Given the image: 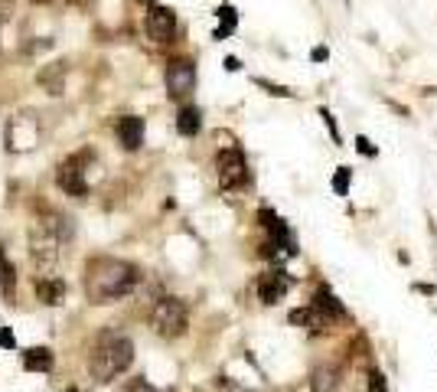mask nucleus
I'll use <instances>...</instances> for the list:
<instances>
[{
    "label": "nucleus",
    "mask_w": 437,
    "mask_h": 392,
    "mask_svg": "<svg viewBox=\"0 0 437 392\" xmlns=\"http://www.w3.org/2000/svg\"><path fill=\"white\" fill-rule=\"evenodd\" d=\"M137 281H141L137 265L121 259H92L85 268V295L92 304L121 301L137 288Z\"/></svg>",
    "instance_id": "nucleus-1"
},
{
    "label": "nucleus",
    "mask_w": 437,
    "mask_h": 392,
    "mask_svg": "<svg viewBox=\"0 0 437 392\" xmlns=\"http://www.w3.org/2000/svg\"><path fill=\"white\" fill-rule=\"evenodd\" d=\"M134 363V344L124 334H102L98 337L88 370L98 383H111L114 376H121L127 366Z\"/></svg>",
    "instance_id": "nucleus-2"
},
{
    "label": "nucleus",
    "mask_w": 437,
    "mask_h": 392,
    "mask_svg": "<svg viewBox=\"0 0 437 392\" xmlns=\"http://www.w3.org/2000/svg\"><path fill=\"white\" fill-rule=\"evenodd\" d=\"M151 327L160 337H180L186 330V304L180 297H163L151 311Z\"/></svg>",
    "instance_id": "nucleus-3"
},
{
    "label": "nucleus",
    "mask_w": 437,
    "mask_h": 392,
    "mask_svg": "<svg viewBox=\"0 0 437 392\" xmlns=\"http://www.w3.org/2000/svg\"><path fill=\"white\" fill-rule=\"evenodd\" d=\"M216 177L222 190H238L248 183V161L238 147H226L216 157Z\"/></svg>",
    "instance_id": "nucleus-4"
},
{
    "label": "nucleus",
    "mask_w": 437,
    "mask_h": 392,
    "mask_svg": "<svg viewBox=\"0 0 437 392\" xmlns=\"http://www.w3.org/2000/svg\"><path fill=\"white\" fill-rule=\"evenodd\" d=\"M29 249H33V262L39 265V271L46 278H56V275H49V271H56L59 265V236H53L46 226H39L29 236Z\"/></svg>",
    "instance_id": "nucleus-5"
},
{
    "label": "nucleus",
    "mask_w": 437,
    "mask_h": 392,
    "mask_svg": "<svg viewBox=\"0 0 437 392\" xmlns=\"http://www.w3.org/2000/svg\"><path fill=\"white\" fill-rule=\"evenodd\" d=\"M39 141V125H36V118L33 115H17V118H10V125H7V147L13 154L17 151H29V147H36Z\"/></svg>",
    "instance_id": "nucleus-6"
},
{
    "label": "nucleus",
    "mask_w": 437,
    "mask_h": 392,
    "mask_svg": "<svg viewBox=\"0 0 437 392\" xmlns=\"http://www.w3.org/2000/svg\"><path fill=\"white\" fill-rule=\"evenodd\" d=\"M147 36L153 43H170L176 36V13L170 7H160V4H153L151 13H147Z\"/></svg>",
    "instance_id": "nucleus-7"
},
{
    "label": "nucleus",
    "mask_w": 437,
    "mask_h": 392,
    "mask_svg": "<svg viewBox=\"0 0 437 392\" xmlns=\"http://www.w3.org/2000/svg\"><path fill=\"white\" fill-rule=\"evenodd\" d=\"M56 183L69 196H85L88 193V180H85V167H82V157H69L56 173Z\"/></svg>",
    "instance_id": "nucleus-8"
},
{
    "label": "nucleus",
    "mask_w": 437,
    "mask_h": 392,
    "mask_svg": "<svg viewBox=\"0 0 437 392\" xmlns=\"http://www.w3.org/2000/svg\"><path fill=\"white\" fill-rule=\"evenodd\" d=\"M193 86H196V66L193 62L176 59V62L167 66V92L173 98H183L186 92H193Z\"/></svg>",
    "instance_id": "nucleus-9"
},
{
    "label": "nucleus",
    "mask_w": 437,
    "mask_h": 392,
    "mask_svg": "<svg viewBox=\"0 0 437 392\" xmlns=\"http://www.w3.org/2000/svg\"><path fill=\"white\" fill-rule=\"evenodd\" d=\"M287 291H291V275H287V271H281V268H275V271L261 275V281H258V297H261L265 304H277V301H281Z\"/></svg>",
    "instance_id": "nucleus-10"
},
{
    "label": "nucleus",
    "mask_w": 437,
    "mask_h": 392,
    "mask_svg": "<svg viewBox=\"0 0 437 392\" xmlns=\"http://www.w3.org/2000/svg\"><path fill=\"white\" fill-rule=\"evenodd\" d=\"M118 141H121V147H127V151H137L144 144V118H121L118 121Z\"/></svg>",
    "instance_id": "nucleus-11"
},
{
    "label": "nucleus",
    "mask_w": 437,
    "mask_h": 392,
    "mask_svg": "<svg viewBox=\"0 0 437 392\" xmlns=\"http://www.w3.org/2000/svg\"><path fill=\"white\" fill-rule=\"evenodd\" d=\"M53 363H56V356L49 346H29L23 353V370H29V373H49Z\"/></svg>",
    "instance_id": "nucleus-12"
},
{
    "label": "nucleus",
    "mask_w": 437,
    "mask_h": 392,
    "mask_svg": "<svg viewBox=\"0 0 437 392\" xmlns=\"http://www.w3.org/2000/svg\"><path fill=\"white\" fill-rule=\"evenodd\" d=\"M314 311L320 317H333V320H342V317H346V307L340 304V301H336V297L330 295V291H326V288H320V291H317V297H314Z\"/></svg>",
    "instance_id": "nucleus-13"
},
{
    "label": "nucleus",
    "mask_w": 437,
    "mask_h": 392,
    "mask_svg": "<svg viewBox=\"0 0 437 392\" xmlns=\"http://www.w3.org/2000/svg\"><path fill=\"white\" fill-rule=\"evenodd\" d=\"M36 295L43 304H62V297H66V285H62V278H39L36 281Z\"/></svg>",
    "instance_id": "nucleus-14"
},
{
    "label": "nucleus",
    "mask_w": 437,
    "mask_h": 392,
    "mask_svg": "<svg viewBox=\"0 0 437 392\" xmlns=\"http://www.w3.org/2000/svg\"><path fill=\"white\" fill-rule=\"evenodd\" d=\"M200 128H202L200 108H193V105L180 108V115H176V131H180L183 137H193V134H200Z\"/></svg>",
    "instance_id": "nucleus-15"
},
{
    "label": "nucleus",
    "mask_w": 437,
    "mask_h": 392,
    "mask_svg": "<svg viewBox=\"0 0 437 392\" xmlns=\"http://www.w3.org/2000/svg\"><path fill=\"white\" fill-rule=\"evenodd\" d=\"M0 291H4L10 301L17 297V271H13V265H10L4 249H0Z\"/></svg>",
    "instance_id": "nucleus-16"
},
{
    "label": "nucleus",
    "mask_w": 437,
    "mask_h": 392,
    "mask_svg": "<svg viewBox=\"0 0 437 392\" xmlns=\"http://www.w3.org/2000/svg\"><path fill=\"white\" fill-rule=\"evenodd\" d=\"M291 324H300V327H310V330H320V327H326V320L317 314L314 307H300V311H291Z\"/></svg>",
    "instance_id": "nucleus-17"
},
{
    "label": "nucleus",
    "mask_w": 437,
    "mask_h": 392,
    "mask_svg": "<svg viewBox=\"0 0 437 392\" xmlns=\"http://www.w3.org/2000/svg\"><path fill=\"white\" fill-rule=\"evenodd\" d=\"M39 82L49 88V95H62V66L53 72V69H43L39 72Z\"/></svg>",
    "instance_id": "nucleus-18"
},
{
    "label": "nucleus",
    "mask_w": 437,
    "mask_h": 392,
    "mask_svg": "<svg viewBox=\"0 0 437 392\" xmlns=\"http://www.w3.org/2000/svg\"><path fill=\"white\" fill-rule=\"evenodd\" d=\"M218 17H222V27L216 29V39H226L232 29H235L238 17H235V7H218Z\"/></svg>",
    "instance_id": "nucleus-19"
},
{
    "label": "nucleus",
    "mask_w": 437,
    "mask_h": 392,
    "mask_svg": "<svg viewBox=\"0 0 437 392\" xmlns=\"http://www.w3.org/2000/svg\"><path fill=\"white\" fill-rule=\"evenodd\" d=\"M333 386H336V370H317L314 373V392H333Z\"/></svg>",
    "instance_id": "nucleus-20"
},
{
    "label": "nucleus",
    "mask_w": 437,
    "mask_h": 392,
    "mask_svg": "<svg viewBox=\"0 0 437 392\" xmlns=\"http://www.w3.org/2000/svg\"><path fill=\"white\" fill-rule=\"evenodd\" d=\"M349 180H352L349 167H340V170H336V177H333V190H336V196H346V187H349Z\"/></svg>",
    "instance_id": "nucleus-21"
},
{
    "label": "nucleus",
    "mask_w": 437,
    "mask_h": 392,
    "mask_svg": "<svg viewBox=\"0 0 437 392\" xmlns=\"http://www.w3.org/2000/svg\"><path fill=\"white\" fill-rule=\"evenodd\" d=\"M0 346H4V350H13V346H17V337H13L10 327H0Z\"/></svg>",
    "instance_id": "nucleus-22"
},
{
    "label": "nucleus",
    "mask_w": 437,
    "mask_h": 392,
    "mask_svg": "<svg viewBox=\"0 0 437 392\" xmlns=\"http://www.w3.org/2000/svg\"><path fill=\"white\" fill-rule=\"evenodd\" d=\"M124 392H157L153 389L151 383H147V379H131V383H127V389Z\"/></svg>",
    "instance_id": "nucleus-23"
},
{
    "label": "nucleus",
    "mask_w": 437,
    "mask_h": 392,
    "mask_svg": "<svg viewBox=\"0 0 437 392\" xmlns=\"http://www.w3.org/2000/svg\"><path fill=\"white\" fill-rule=\"evenodd\" d=\"M369 392H385V376H382V373H372V376H369Z\"/></svg>",
    "instance_id": "nucleus-24"
},
{
    "label": "nucleus",
    "mask_w": 437,
    "mask_h": 392,
    "mask_svg": "<svg viewBox=\"0 0 437 392\" xmlns=\"http://www.w3.org/2000/svg\"><path fill=\"white\" fill-rule=\"evenodd\" d=\"M356 144H359V151L366 154V157H369V154H375V151H372V144L366 141V137H359V141H356Z\"/></svg>",
    "instance_id": "nucleus-25"
},
{
    "label": "nucleus",
    "mask_w": 437,
    "mask_h": 392,
    "mask_svg": "<svg viewBox=\"0 0 437 392\" xmlns=\"http://www.w3.org/2000/svg\"><path fill=\"white\" fill-rule=\"evenodd\" d=\"M226 69H228V72H235V69H238V59H235V56H228V59H226Z\"/></svg>",
    "instance_id": "nucleus-26"
},
{
    "label": "nucleus",
    "mask_w": 437,
    "mask_h": 392,
    "mask_svg": "<svg viewBox=\"0 0 437 392\" xmlns=\"http://www.w3.org/2000/svg\"><path fill=\"white\" fill-rule=\"evenodd\" d=\"M226 392H248V389H242V386H228Z\"/></svg>",
    "instance_id": "nucleus-27"
},
{
    "label": "nucleus",
    "mask_w": 437,
    "mask_h": 392,
    "mask_svg": "<svg viewBox=\"0 0 437 392\" xmlns=\"http://www.w3.org/2000/svg\"><path fill=\"white\" fill-rule=\"evenodd\" d=\"M33 4H49V0H33Z\"/></svg>",
    "instance_id": "nucleus-28"
},
{
    "label": "nucleus",
    "mask_w": 437,
    "mask_h": 392,
    "mask_svg": "<svg viewBox=\"0 0 437 392\" xmlns=\"http://www.w3.org/2000/svg\"><path fill=\"white\" fill-rule=\"evenodd\" d=\"M69 392H78V389H69Z\"/></svg>",
    "instance_id": "nucleus-29"
}]
</instances>
